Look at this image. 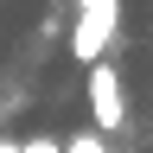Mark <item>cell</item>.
Returning <instances> with one entry per match:
<instances>
[{"instance_id": "5b68a950", "label": "cell", "mask_w": 153, "mask_h": 153, "mask_svg": "<svg viewBox=\"0 0 153 153\" xmlns=\"http://www.w3.org/2000/svg\"><path fill=\"white\" fill-rule=\"evenodd\" d=\"M0 153H19V147H13V140H0Z\"/></svg>"}, {"instance_id": "6da1fadb", "label": "cell", "mask_w": 153, "mask_h": 153, "mask_svg": "<svg viewBox=\"0 0 153 153\" xmlns=\"http://www.w3.org/2000/svg\"><path fill=\"white\" fill-rule=\"evenodd\" d=\"M108 38H115V0H96V7L76 19V38H70V51L83 57V64H96Z\"/></svg>"}, {"instance_id": "3957f363", "label": "cell", "mask_w": 153, "mask_h": 153, "mask_svg": "<svg viewBox=\"0 0 153 153\" xmlns=\"http://www.w3.org/2000/svg\"><path fill=\"white\" fill-rule=\"evenodd\" d=\"M64 153H102V140H96V134H76V140H70Z\"/></svg>"}, {"instance_id": "7a4b0ae2", "label": "cell", "mask_w": 153, "mask_h": 153, "mask_svg": "<svg viewBox=\"0 0 153 153\" xmlns=\"http://www.w3.org/2000/svg\"><path fill=\"white\" fill-rule=\"evenodd\" d=\"M89 102H96V128H121V83H115V70H102V64L89 70Z\"/></svg>"}, {"instance_id": "277c9868", "label": "cell", "mask_w": 153, "mask_h": 153, "mask_svg": "<svg viewBox=\"0 0 153 153\" xmlns=\"http://www.w3.org/2000/svg\"><path fill=\"white\" fill-rule=\"evenodd\" d=\"M19 153H57V140H26Z\"/></svg>"}]
</instances>
